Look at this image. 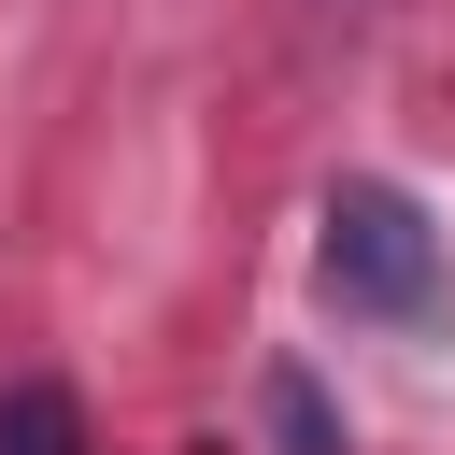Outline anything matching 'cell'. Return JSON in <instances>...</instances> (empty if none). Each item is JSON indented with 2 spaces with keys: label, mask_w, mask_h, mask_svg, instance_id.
Segmentation results:
<instances>
[{
  "label": "cell",
  "mask_w": 455,
  "mask_h": 455,
  "mask_svg": "<svg viewBox=\"0 0 455 455\" xmlns=\"http://www.w3.org/2000/svg\"><path fill=\"white\" fill-rule=\"evenodd\" d=\"M327 242H313V270H327V299L341 313H370V327H441L455 313V256H441V228H427V199L412 185H384V171H355V185H327V213H313Z\"/></svg>",
  "instance_id": "1"
},
{
  "label": "cell",
  "mask_w": 455,
  "mask_h": 455,
  "mask_svg": "<svg viewBox=\"0 0 455 455\" xmlns=\"http://www.w3.org/2000/svg\"><path fill=\"white\" fill-rule=\"evenodd\" d=\"M256 412H270V441H284V455H355V441H341V412H327V384H313L299 355L256 384Z\"/></svg>",
  "instance_id": "2"
},
{
  "label": "cell",
  "mask_w": 455,
  "mask_h": 455,
  "mask_svg": "<svg viewBox=\"0 0 455 455\" xmlns=\"http://www.w3.org/2000/svg\"><path fill=\"white\" fill-rule=\"evenodd\" d=\"M0 455H85V398L71 384H0Z\"/></svg>",
  "instance_id": "3"
}]
</instances>
